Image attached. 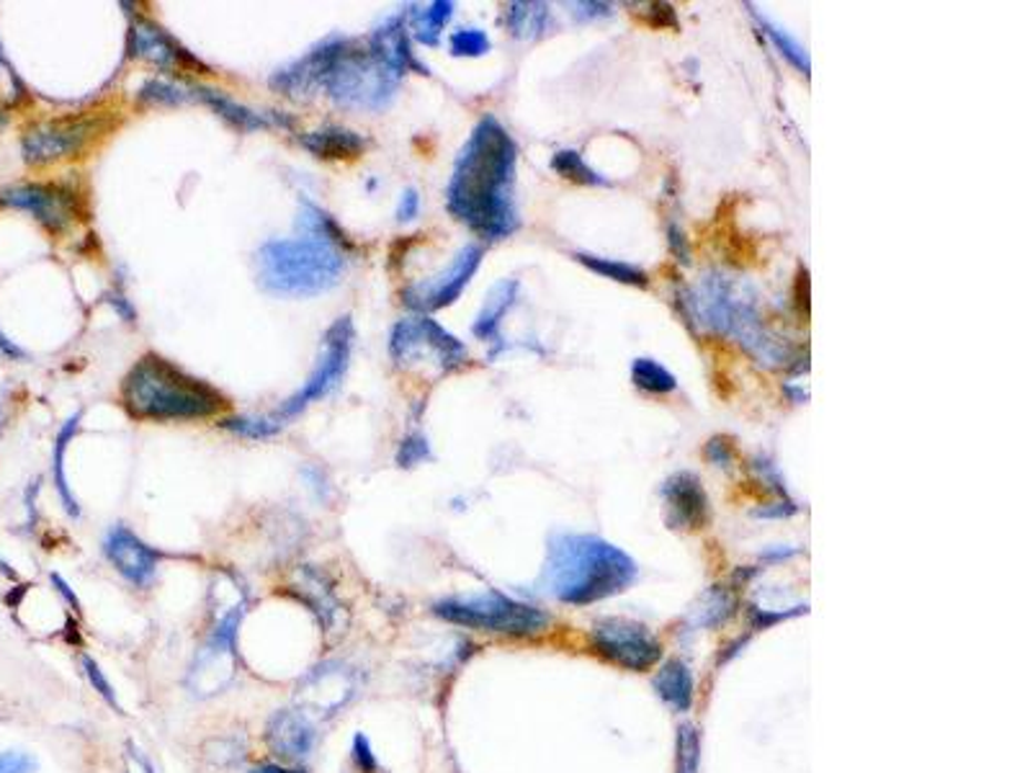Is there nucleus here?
I'll list each match as a JSON object with an SVG mask.
<instances>
[{"mask_svg": "<svg viewBox=\"0 0 1030 773\" xmlns=\"http://www.w3.org/2000/svg\"><path fill=\"white\" fill-rule=\"evenodd\" d=\"M706 457L708 461H714L716 467H730L734 461V444L730 436H714L712 441L706 444Z\"/></svg>", "mask_w": 1030, "mask_h": 773, "instance_id": "38", "label": "nucleus"}, {"mask_svg": "<svg viewBox=\"0 0 1030 773\" xmlns=\"http://www.w3.org/2000/svg\"><path fill=\"white\" fill-rule=\"evenodd\" d=\"M389 354L399 366H436L438 372H451L467 362V346L451 336L434 317H405L389 336Z\"/></svg>", "mask_w": 1030, "mask_h": 773, "instance_id": "8", "label": "nucleus"}, {"mask_svg": "<svg viewBox=\"0 0 1030 773\" xmlns=\"http://www.w3.org/2000/svg\"><path fill=\"white\" fill-rule=\"evenodd\" d=\"M677 745H681V773H696V759H698L696 732H693L691 728H683L681 738H677Z\"/></svg>", "mask_w": 1030, "mask_h": 773, "instance_id": "37", "label": "nucleus"}, {"mask_svg": "<svg viewBox=\"0 0 1030 773\" xmlns=\"http://www.w3.org/2000/svg\"><path fill=\"white\" fill-rule=\"evenodd\" d=\"M251 773H302V771H289L282 766H261V769H253Z\"/></svg>", "mask_w": 1030, "mask_h": 773, "instance_id": "47", "label": "nucleus"}, {"mask_svg": "<svg viewBox=\"0 0 1030 773\" xmlns=\"http://www.w3.org/2000/svg\"><path fill=\"white\" fill-rule=\"evenodd\" d=\"M518 148L494 116H482L453 163L446 206L485 241H506L518 230Z\"/></svg>", "mask_w": 1030, "mask_h": 773, "instance_id": "1", "label": "nucleus"}, {"mask_svg": "<svg viewBox=\"0 0 1030 773\" xmlns=\"http://www.w3.org/2000/svg\"><path fill=\"white\" fill-rule=\"evenodd\" d=\"M83 668H85V673H88V681H91V683H93V689H95V691H99V693H101V696H103V699H106V701H109V704H111V706H114V709H116V712H119V704H116V696H114V691H111V683H109L106 679H103V673H101V668H99V663H93V660H91V658H83Z\"/></svg>", "mask_w": 1030, "mask_h": 773, "instance_id": "39", "label": "nucleus"}, {"mask_svg": "<svg viewBox=\"0 0 1030 773\" xmlns=\"http://www.w3.org/2000/svg\"><path fill=\"white\" fill-rule=\"evenodd\" d=\"M52 580H54V583H58V588H60V591H62V596H65V599H68L70 603H73L75 609H78V599H75L73 593H70V588H68L65 583H62V578H60V576H52Z\"/></svg>", "mask_w": 1030, "mask_h": 773, "instance_id": "46", "label": "nucleus"}, {"mask_svg": "<svg viewBox=\"0 0 1030 773\" xmlns=\"http://www.w3.org/2000/svg\"><path fill=\"white\" fill-rule=\"evenodd\" d=\"M37 763L27 753H0V773H31Z\"/></svg>", "mask_w": 1030, "mask_h": 773, "instance_id": "40", "label": "nucleus"}, {"mask_svg": "<svg viewBox=\"0 0 1030 773\" xmlns=\"http://www.w3.org/2000/svg\"><path fill=\"white\" fill-rule=\"evenodd\" d=\"M654 689H657L665 704L677 709V712H685L693 701V675L689 665L681 663V660H670V663L660 668L657 679H654Z\"/></svg>", "mask_w": 1030, "mask_h": 773, "instance_id": "25", "label": "nucleus"}, {"mask_svg": "<svg viewBox=\"0 0 1030 773\" xmlns=\"http://www.w3.org/2000/svg\"><path fill=\"white\" fill-rule=\"evenodd\" d=\"M479 263H482V248H479V245H465V248L453 256L449 268H443L441 274L428 278V282L407 286L402 297L407 305L412 309H420V313L449 307L461 297L465 286L472 282Z\"/></svg>", "mask_w": 1030, "mask_h": 773, "instance_id": "11", "label": "nucleus"}, {"mask_svg": "<svg viewBox=\"0 0 1030 773\" xmlns=\"http://www.w3.org/2000/svg\"><path fill=\"white\" fill-rule=\"evenodd\" d=\"M426 459H430V446H428V438L422 434L407 436L405 441L399 444V451H397L399 467H415Z\"/></svg>", "mask_w": 1030, "mask_h": 773, "instance_id": "34", "label": "nucleus"}, {"mask_svg": "<svg viewBox=\"0 0 1030 773\" xmlns=\"http://www.w3.org/2000/svg\"><path fill=\"white\" fill-rule=\"evenodd\" d=\"M636 576V562L611 541L590 533H559L549 545L541 583L557 601L588 606L626 591Z\"/></svg>", "mask_w": 1030, "mask_h": 773, "instance_id": "3", "label": "nucleus"}, {"mask_svg": "<svg viewBox=\"0 0 1030 773\" xmlns=\"http://www.w3.org/2000/svg\"><path fill=\"white\" fill-rule=\"evenodd\" d=\"M453 58H482L490 52V37L482 29H459L449 39Z\"/></svg>", "mask_w": 1030, "mask_h": 773, "instance_id": "33", "label": "nucleus"}, {"mask_svg": "<svg viewBox=\"0 0 1030 773\" xmlns=\"http://www.w3.org/2000/svg\"><path fill=\"white\" fill-rule=\"evenodd\" d=\"M516 299H518V282H516V278H502V282L494 284L490 289V294H487L485 305H482V309H479L477 321L472 325L475 336L479 340H487V344L498 340V330H500L502 317H506L508 309L516 305Z\"/></svg>", "mask_w": 1030, "mask_h": 773, "instance_id": "21", "label": "nucleus"}, {"mask_svg": "<svg viewBox=\"0 0 1030 773\" xmlns=\"http://www.w3.org/2000/svg\"><path fill=\"white\" fill-rule=\"evenodd\" d=\"M93 132V122L85 119H62V122L39 124L23 138V157L29 163H50L78 153Z\"/></svg>", "mask_w": 1030, "mask_h": 773, "instance_id": "14", "label": "nucleus"}, {"mask_svg": "<svg viewBox=\"0 0 1030 773\" xmlns=\"http://www.w3.org/2000/svg\"><path fill=\"white\" fill-rule=\"evenodd\" d=\"M315 157H325V161H343V157H356L364 153V138L356 132L343 130V126H325V130L307 132L299 140Z\"/></svg>", "mask_w": 1030, "mask_h": 773, "instance_id": "22", "label": "nucleus"}, {"mask_svg": "<svg viewBox=\"0 0 1030 773\" xmlns=\"http://www.w3.org/2000/svg\"><path fill=\"white\" fill-rule=\"evenodd\" d=\"M595 648L629 671H646L662 655L660 642L642 624L629 619H603L593 629Z\"/></svg>", "mask_w": 1030, "mask_h": 773, "instance_id": "10", "label": "nucleus"}, {"mask_svg": "<svg viewBox=\"0 0 1030 773\" xmlns=\"http://www.w3.org/2000/svg\"><path fill=\"white\" fill-rule=\"evenodd\" d=\"M346 253L315 237L268 241L258 251V274L268 292L309 297L340 282Z\"/></svg>", "mask_w": 1030, "mask_h": 773, "instance_id": "5", "label": "nucleus"}, {"mask_svg": "<svg viewBox=\"0 0 1030 773\" xmlns=\"http://www.w3.org/2000/svg\"><path fill=\"white\" fill-rule=\"evenodd\" d=\"M755 19H757V23H761V29L765 31V34L771 37V42L776 44V50H778L781 54H784V58H786L788 62H792V65H794L796 70H802L804 75H809V54H806L804 47L798 44L796 39H794L792 34H788L786 29H781L778 23H773L771 19H765V16H761L757 11H755Z\"/></svg>", "mask_w": 1030, "mask_h": 773, "instance_id": "32", "label": "nucleus"}, {"mask_svg": "<svg viewBox=\"0 0 1030 773\" xmlns=\"http://www.w3.org/2000/svg\"><path fill=\"white\" fill-rule=\"evenodd\" d=\"M266 743L271 751L278 755V759L299 761L313 751L315 730H313V724H309L307 714L284 709V712H276L268 720Z\"/></svg>", "mask_w": 1030, "mask_h": 773, "instance_id": "19", "label": "nucleus"}, {"mask_svg": "<svg viewBox=\"0 0 1030 773\" xmlns=\"http://www.w3.org/2000/svg\"><path fill=\"white\" fill-rule=\"evenodd\" d=\"M574 261H580L582 266H585L588 271H593V274H598V276L611 278V282L629 284V286H642V289L650 286V278H646L644 271L639 266H632V263H626V261L590 256V253H574Z\"/></svg>", "mask_w": 1030, "mask_h": 773, "instance_id": "27", "label": "nucleus"}, {"mask_svg": "<svg viewBox=\"0 0 1030 773\" xmlns=\"http://www.w3.org/2000/svg\"><path fill=\"white\" fill-rule=\"evenodd\" d=\"M0 354L8 356V358H23L27 356V350L19 348L13 344V340H8V336L3 330H0Z\"/></svg>", "mask_w": 1030, "mask_h": 773, "instance_id": "45", "label": "nucleus"}, {"mask_svg": "<svg viewBox=\"0 0 1030 773\" xmlns=\"http://www.w3.org/2000/svg\"><path fill=\"white\" fill-rule=\"evenodd\" d=\"M354 755H356L358 769H361L364 773H377V771H379V763H377V759H374L369 740H366L364 735H356V740H354Z\"/></svg>", "mask_w": 1030, "mask_h": 773, "instance_id": "41", "label": "nucleus"}, {"mask_svg": "<svg viewBox=\"0 0 1030 773\" xmlns=\"http://www.w3.org/2000/svg\"><path fill=\"white\" fill-rule=\"evenodd\" d=\"M453 16V3L451 0H436V3L428 6H410L407 8V19H410V29L418 42L436 47L441 42V34L446 29V23L451 21Z\"/></svg>", "mask_w": 1030, "mask_h": 773, "instance_id": "24", "label": "nucleus"}, {"mask_svg": "<svg viewBox=\"0 0 1030 773\" xmlns=\"http://www.w3.org/2000/svg\"><path fill=\"white\" fill-rule=\"evenodd\" d=\"M567 8H572L578 19H603V16H611V6L605 3H567Z\"/></svg>", "mask_w": 1030, "mask_h": 773, "instance_id": "44", "label": "nucleus"}, {"mask_svg": "<svg viewBox=\"0 0 1030 773\" xmlns=\"http://www.w3.org/2000/svg\"><path fill=\"white\" fill-rule=\"evenodd\" d=\"M399 75L371 52L369 42L346 39L327 73L325 91L338 106L385 109L397 91Z\"/></svg>", "mask_w": 1030, "mask_h": 773, "instance_id": "6", "label": "nucleus"}, {"mask_svg": "<svg viewBox=\"0 0 1030 773\" xmlns=\"http://www.w3.org/2000/svg\"><path fill=\"white\" fill-rule=\"evenodd\" d=\"M194 93L204 103H210V106L217 111L222 119H227L230 124H235L237 130H243V132L266 130V126H271V124H278V119L258 114V111H253V109L243 106V103L227 99V95L220 93V91H210V88H194Z\"/></svg>", "mask_w": 1030, "mask_h": 773, "instance_id": "23", "label": "nucleus"}, {"mask_svg": "<svg viewBox=\"0 0 1030 773\" xmlns=\"http://www.w3.org/2000/svg\"><path fill=\"white\" fill-rule=\"evenodd\" d=\"M418 212H420L418 191L405 189V194L399 196V204H397V220L399 222H412L415 217H418Z\"/></svg>", "mask_w": 1030, "mask_h": 773, "instance_id": "42", "label": "nucleus"}, {"mask_svg": "<svg viewBox=\"0 0 1030 773\" xmlns=\"http://www.w3.org/2000/svg\"><path fill=\"white\" fill-rule=\"evenodd\" d=\"M632 382L646 395H670L677 389L675 374L646 356H639L632 362Z\"/></svg>", "mask_w": 1030, "mask_h": 773, "instance_id": "30", "label": "nucleus"}, {"mask_svg": "<svg viewBox=\"0 0 1030 773\" xmlns=\"http://www.w3.org/2000/svg\"><path fill=\"white\" fill-rule=\"evenodd\" d=\"M130 54H132V58L153 62V65L163 68V70L186 68V65L202 68V62L191 58V54L183 50V47L175 42L173 37H167L163 29L155 27L153 21H145V19H137L132 23Z\"/></svg>", "mask_w": 1030, "mask_h": 773, "instance_id": "18", "label": "nucleus"}, {"mask_svg": "<svg viewBox=\"0 0 1030 773\" xmlns=\"http://www.w3.org/2000/svg\"><path fill=\"white\" fill-rule=\"evenodd\" d=\"M677 299L691 328H704L734 340L765 369H784L794 362L792 346L765 323L757 292L745 278L708 271L691 289H683Z\"/></svg>", "mask_w": 1030, "mask_h": 773, "instance_id": "2", "label": "nucleus"}, {"mask_svg": "<svg viewBox=\"0 0 1030 773\" xmlns=\"http://www.w3.org/2000/svg\"><path fill=\"white\" fill-rule=\"evenodd\" d=\"M106 557L111 565L130 580L132 586H147L155 578L157 570V555L150 549L145 541L134 537L130 529L116 526L109 531L106 541H103Z\"/></svg>", "mask_w": 1030, "mask_h": 773, "instance_id": "17", "label": "nucleus"}, {"mask_svg": "<svg viewBox=\"0 0 1030 773\" xmlns=\"http://www.w3.org/2000/svg\"><path fill=\"white\" fill-rule=\"evenodd\" d=\"M142 101H155V103H181L188 99V93L183 91L181 85L165 83V81H150L145 88L140 91Z\"/></svg>", "mask_w": 1030, "mask_h": 773, "instance_id": "35", "label": "nucleus"}, {"mask_svg": "<svg viewBox=\"0 0 1030 773\" xmlns=\"http://www.w3.org/2000/svg\"><path fill=\"white\" fill-rule=\"evenodd\" d=\"M78 426H80V413L70 416L68 424L60 428L58 438H54V454H52L54 485H58L60 498H62V504H65L70 516H80V508H78V500L70 496V485H68V477H65V451H68V444L73 441V436L78 434Z\"/></svg>", "mask_w": 1030, "mask_h": 773, "instance_id": "28", "label": "nucleus"}, {"mask_svg": "<svg viewBox=\"0 0 1030 773\" xmlns=\"http://www.w3.org/2000/svg\"><path fill=\"white\" fill-rule=\"evenodd\" d=\"M350 348H354V323H350V317H340V321H335L330 330L325 333L323 356H319L317 369L309 374L305 387H302L297 395H292L289 400H284L282 408L276 413L266 416L271 428L278 430L286 426V420L297 418L309 403L323 400V397L343 379V374H346Z\"/></svg>", "mask_w": 1030, "mask_h": 773, "instance_id": "9", "label": "nucleus"}, {"mask_svg": "<svg viewBox=\"0 0 1030 773\" xmlns=\"http://www.w3.org/2000/svg\"><path fill=\"white\" fill-rule=\"evenodd\" d=\"M670 529H704L708 521V498L693 472H675L662 485Z\"/></svg>", "mask_w": 1030, "mask_h": 773, "instance_id": "16", "label": "nucleus"}, {"mask_svg": "<svg viewBox=\"0 0 1030 773\" xmlns=\"http://www.w3.org/2000/svg\"><path fill=\"white\" fill-rule=\"evenodd\" d=\"M552 13L547 3H510L508 29L518 39H539L549 29Z\"/></svg>", "mask_w": 1030, "mask_h": 773, "instance_id": "26", "label": "nucleus"}, {"mask_svg": "<svg viewBox=\"0 0 1030 773\" xmlns=\"http://www.w3.org/2000/svg\"><path fill=\"white\" fill-rule=\"evenodd\" d=\"M438 617L451 624L485 629L502 634H533L547 627V613L502 593H479L467 599H446L434 606Z\"/></svg>", "mask_w": 1030, "mask_h": 773, "instance_id": "7", "label": "nucleus"}, {"mask_svg": "<svg viewBox=\"0 0 1030 773\" xmlns=\"http://www.w3.org/2000/svg\"><path fill=\"white\" fill-rule=\"evenodd\" d=\"M122 403L140 420H196L227 408V397L163 356L147 354L122 382Z\"/></svg>", "mask_w": 1030, "mask_h": 773, "instance_id": "4", "label": "nucleus"}, {"mask_svg": "<svg viewBox=\"0 0 1030 773\" xmlns=\"http://www.w3.org/2000/svg\"><path fill=\"white\" fill-rule=\"evenodd\" d=\"M369 47H371V52L377 54L385 65L392 68L399 78L412 68L422 70L410 52V39H407V27H405L402 16H392V19H387L385 23H381V27L371 34Z\"/></svg>", "mask_w": 1030, "mask_h": 773, "instance_id": "20", "label": "nucleus"}, {"mask_svg": "<svg viewBox=\"0 0 1030 773\" xmlns=\"http://www.w3.org/2000/svg\"><path fill=\"white\" fill-rule=\"evenodd\" d=\"M667 241H670V248H673V253L677 256V261L691 263V248H689V241H685V235H683V230H681V227H677V225H670V227H667Z\"/></svg>", "mask_w": 1030, "mask_h": 773, "instance_id": "43", "label": "nucleus"}, {"mask_svg": "<svg viewBox=\"0 0 1030 773\" xmlns=\"http://www.w3.org/2000/svg\"><path fill=\"white\" fill-rule=\"evenodd\" d=\"M354 673L338 663H325L299 681L297 701L302 709H309V714L330 716L340 706H346L354 699Z\"/></svg>", "mask_w": 1030, "mask_h": 773, "instance_id": "12", "label": "nucleus"}, {"mask_svg": "<svg viewBox=\"0 0 1030 773\" xmlns=\"http://www.w3.org/2000/svg\"><path fill=\"white\" fill-rule=\"evenodd\" d=\"M552 171L562 175V179L580 183V186H609V181L603 179L601 173L590 169V165L582 161V155L578 150H559L552 157Z\"/></svg>", "mask_w": 1030, "mask_h": 773, "instance_id": "31", "label": "nucleus"}, {"mask_svg": "<svg viewBox=\"0 0 1030 773\" xmlns=\"http://www.w3.org/2000/svg\"><path fill=\"white\" fill-rule=\"evenodd\" d=\"M225 428L235 430V434L247 436V438H266V436H274V434H276V430L271 428V424H268L266 418H253V416H243V418L227 420Z\"/></svg>", "mask_w": 1030, "mask_h": 773, "instance_id": "36", "label": "nucleus"}, {"mask_svg": "<svg viewBox=\"0 0 1030 773\" xmlns=\"http://www.w3.org/2000/svg\"><path fill=\"white\" fill-rule=\"evenodd\" d=\"M343 42H346V39H340V37L327 39V42L315 47L313 52L294 62V65L278 70L271 85H274L276 91H282L284 95H289V99H305V95L323 91L327 73H330V68H333L335 58H338Z\"/></svg>", "mask_w": 1030, "mask_h": 773, "instance_id": "15", "label": "nucleus"}, {"mask_svg": "<svg viewBox=\"0 0 1030 773\" xmlns=\"http://www.w3.org/2000/svg\"><path fill=\"white\" fill-rule=\"evenodd\" d=\"M0 204L34 214L44 227L52 230V233L65 230L75 214V202L70 191H62L58 186H42V183L3 189L0 191Z\"/></svg>", "mask_w": 1030, "mask_h": 773, "instance_id": "13", "label": "nucleus"}, {"mask_svg": "<svg viewBox=\"0 0 1030 773\" xmlns=\"http://www.w3.org/2000/svg\"><path fill=\"white\" fill-rule=\"evenodd\" d=\"M297 227L302 230V235L305 237H315V241H325V243H330L335 245V248H340L343 251V245H346V235H343V230L335 225V220L333 217H327V214L319 210L317 204L313 202H302V210H299V217H297Z\"/></svg>", "mask_w": 1030, "mask_h": 773, "instance_id": "29", "label": "nucleus"}]
</instances>
